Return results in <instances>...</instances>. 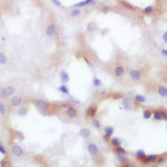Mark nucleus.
Wrapping results in <instances>:
<instances>
[{
    "mask_svg": "<svg viewBox=\"0 0 167 167\" xmlns=\"http://www.w3.org/2000/svg\"><path fill=\"white\" fill-rule=\"evenodd\" d=\"M34 105L37 108V110L41 113V114H48L49 111L52 110V108L55 107L54 104H51L50 101L46 100V99H42V98H39V99H36L34 101Z\"/></svg>",
    "mask_w": 167,
    "mask_h": 167,
    "instance_id": "1",
    "label": "nucleus"
},
{
    "mask_svg": "<svg viewBox=\"0 0 167 167\" xmlns=\"http://www.w3.org/2000/svg\"><path fill=\"white\" fill-rule=\"evenodd\" d=\"M16 92V88L14 86H4L0 87V99H8L14 96Z\"/></svg>",
    "mask_w": 167,
    "mask_h": 167,
    "instance_id": "2",
    "label": "nucleus"
},
{
    "mask_svg": "<svg viewBox=\"0 0 167 167\" xmlns=\"http://www.w3.org/2000/svg\"><path fill=\"white\" fill-rule=\"evenodd\" d=\"M45 34H46V36L49 37V38H54V37H56L57 34H58V26H57V24L54 22V21L48 22L45 28Z\"/></svg>",
    "mask_w": 167,
    "mask_h": 167,
    "instance_id": "3",
    "label": "nucleus"
},
{
    "mask_svg": "<svg viewBox=\"0 0 167 167\" xmlns=\"http://www.w3.org/2000/svg\"><path fill=\"white\" fill-rule=\"evenodd\" d=\"M24 102H25V98L21 95H14L9 99V106L11 108H19L24 105Z\"/></svg>",
    "mask_w": 167,
    "mask_h": 167,
    "instance_id": "4",
    "label": "nucleus"
},
{
    "mask_svg": "<svg viewBox=\"0 0 167 167\" xmlns=\"http://www.w3.org/2000/svg\"><path fill=\"white\" fill-rule=\"evenodd\" d=\"M79 115V111L77 109V107H75L74 105H68L65 108V116L68 119H76Z\"/></svg>",
    "mask_w": 167,
    "mask_h": 167,
    "instance_id": "5",
    "label": "nucleus"
},
{
    "mask_svg": "<svg viewBox=\"0 0 167 167\" xmlns=\"http://www.w3.org/2000/svg\"><path fill=\"white\" fill-rule=\"evenodd\" d=\"M87 152L89 153V155H90L92 158H97V157L100 156V151H99V148L97 146L95 143H88L87 144Z\"/></svg>",
    "mask_w": 167,
    "mask_h": 167,
    "instance_id": "6",
    "label": "nucleus"
},
{
    "mask_svg": "<svg viewBox=\"0 0 167 167\" xmlns=\"http://www.w3.org/2000/svg\"><path fill=\"white\" fill-rule=\"evenodd\" d=\"M122 102H123V107L125 108V110H134L135 109V101H134V99L133 98H130V97H123L122 99Z\"/></svg>",
    "mask_w": 167,
    "mask_h": 167,
    "instance_id": "7",
    "label": "nucleus"
},
{
    "mask_svg": "<svg viewBox=\"0 0 167 167\" xmlns=\"http://www.w3.org/2000/svg\"><path fill=\"white\" fill-rule=\"evenodd\" d=\"M11 154L14 155L15 157H22L25 155V151H24V148L18 144V143H14V144H11Z\"/></svg>",
    "mask_w": 167,
    "mask_h": 167,
    "instance_id": "8",
    "label": "nucleus"
},
{
    "mask_svg": "<svg viewBox=\"0 0 167 167\" xmlns=\"http://www.w3.org/2000/svg\"><path fill=\"white\" fill-rule=\"evenodd\" d=\"M128 75L130 77V79L134 81H140L143 79V71L139 70V69H137V68H134V69H130L129 72H128Z\"/></svg>",
    "mask_w": 167,
    "mask_h": 167,
    "instance_id": "9",
    "label": "nucleus"
},
{
    "mask_svg": "<svg viewBox=\"0 0 167 167\" xmlns=\"http://www.w3.org/2000/svg\"><path fill=\"white\" fill-rule=\"evenodd\" d=\"M125 74H126V68H125L124 65H122V64L115 65V67H114V76L116 78H122V77L125 76Z\"/></svg>",
    "mask_w": 167,
    "mask_h": 167,
    "instance_id": "10",
    "label": "nucleus"
},
{
    "mask_svg": "<svg viewBox=\"0 0 167 167\" xmlns=\"http://www.w3.org/2000/svg\"><path fill=\"white\" fill-rule=\"evenodd\" d=\"M114 133H115V127L110 126V125H107L104 127V139L107 143L110 140V138L114 136Z\"/></svg>",
    "mask_w": 167,
    "mask_h": 167,
    "instance_id": "11",
    "label": "nucleus"
},
{
    "mask_svg": "<svg viewBox=\"0 0 167 167\" xmlns=\"http://www.w3.org/2000/svg\"><path fill=\"white\" fill-rule=\"evenodd\" d=\"M97 113H98V106L96 104H91L86 108V117L87 118H94L96 117Z\"/></svg>",
    "mask_w": 167,
    "mask_h": 167,
    "instance_id": "12",
    "label": "nucleus"
},
{
    "mask_svg": "<svg viewBox=\"0 0 167 167\" xmlns=\"http://www.w3.org/2000/svg\"><path fill=\"white\" fill-rule=\"evenodd\" d=\"M164 114H165V109H163V108L155 109V110H153V119L156 122L164 120Z\"/></svg>",
    "mask_w": 167,
    "mask_h": 167,
    "instance_id": "13",
    "label": "nucleus"
},
{
    "mask_svg": "<svg viewBox=\"0 0 167 167\" xmlns=\"http://www.w3.org/2000/svg\"><path fill=\"white\" fill-rule=\"evenodd\" d=\"M97 0H82V1H79V2H77L75 5L72 6V8H84V7H87V6L89 5H95V2H96Z\"/></svg>",
    "mask_w": 167,
    "mask_h": 167,
    "instance_id": "14",
    "label": "nucleus"
},
{
    "mask_svg": "<svg viewBox=\"0 0 167 167\" xmlns=\"http://www.w3.org/2000/svg\"><path fill=\"white\" fill-rule=\"evenodd\" d=\"M59 77H60L61 84H64V85H67L70 81V76H69V74L66 70H61L59 72Z\"/></svg>",
    "mask_w": 167,
    "mask_h": 167,
    "instance_id": "15",
    "label": "nucleus"
},
{
    "mask_svg": "<svg viewBox=\"0 0 167 167\" xmlns=\"http://www.w3.org/2000/svg\"><path fill=\"white\" fill-rule=\"evenodd\" d=\"M157 157H158V155H156V154L147 155L146 158L143 161V163H144L145 165H152V164H155L156 161H157Z\"/></svg>",
    "mask_w": 167,
    "mask_h": 167,
    "instance_id": "16",
    "label": "nucleus"
},
{
    "mask_svg": "<svg viewBox=\"0 0 167 167\" xmlns=\"http://www.w3.org/2000/svg\"><path fill=\"white\" fill-rule=\"evenodd\" d=\"M28 113H29V107L28 106H20L18 108V110H17V115L20 117H25L28 115Z\"/></svg>",
    "mask_w": 167,
    "mask_h": 167,
    "instance_id": "17",
    "label": "nucleus"
},
{
    "mask_svg": "<svg viewBox=\"0 0 167 167\" xmlns=\"http://www.w3.org/2000/svg\"><path fill=\"white\" fill-rule=\"evenodd\" d=\"M90 135H91V132L88 129V128H86V127L80 128V130H79V136H80L81 138H84V139H88V138L90 137Z\"/></svg>",
    "mask_w": 167,
    "mask_h": 167,
    "instance_id": "18",
    "label": "nucleus"
},
{
    "mask_svg": "<svg viewBox=\"0 0 167 167\" xmlns=\"http://www.w3.org/2000/svg\"><path fill=\"white\" fill-rule=\"evenodd\" d=\"M157 94L163 98H167V87L164 85H159L157 87Z\"/></svg>",
    "mask_w": 167,
    "mask_h": 167,
    "instance_id": "19",
    "label": "nucleus"
},
{
    "mask_svg": "<svg viewBox=\"0 0 167 167\" xmlns=\"http://www.w3.org/2000/svg\"><path fill=\"white\" fill-rule=\"evenodd\" d=\"M80 15H81L80 8H72L69 11V17L70 18H78V17H80Z\"/></svg>",
    "mask_w": 167,
    "mask_h": 167,
    "instance_id": "20",
    "label": "nucleus"
},
{
    "mask_svg": "<svg viewBox=\"0 0 167 167\" xmlns=\"http://www.w3.org/2000/svg\"><path fill=\"white\" fill-rule=\"evenodd\" d=\"M135 156H136V158L138 159V161L143 162V161L146 158L147 154L145 153V151H144V149H138V151L135 153Z\"/></svg>",
    "mask_w": 167,
    "mask_h": 167,
    "instance_id": "21",
    "label": "nucleus"
},
{
    "mask_svg": "<svg viewBox=\"0 0 167 167\" xmlns=\"http://www.w3.org/2000/svg\"><path fill=\"white\" fill-rule=\"evenodd\" d=\"M109 143H110V145L113 147H117V146H122V139L119 138V137H111L110 140H109Z\"/></svg>",
    "mask_w": 167,
    "mask_h": 167,
    "instance_id": "22",
    "label": "nucleus"
},
{
    "mask_svg": "<svg viewBox=\"0 0 167 167\" xmlns=\"http://www.w3.org/2000/svg\"><path fill=\"white\" fill-rule=\"evenodd\" d=\"M58 91L61 92L62 95H66V96H68V95L70 94V90H69L68 86H67V85H64V84H61L60 86L58 87Z\"/></svg>",
    "mask_w": 167,
    "mask_h": 167,
    "instance_id": "23",
    "label": "nucleus"
},
{
    "mask_svg": "<svg viewBox=\"0 0 167 167\" xmlns=\"http://www.w3.org/2000/svg\"><path fill=\"white\" fill-rule=\"evenodd\" d=\"M134 101L136 102V104H145L146 102V97L143 96V95H139V94H137L134 96Z\"/></svg>",
    "mask_w": 167,
    "mask_h": 167,
    "instance_id": "24",
    "label": "nucleus"
},
{
    "mask_svg": "<svg viewBox=\"0 0 167 167\" xmlns=\"http://www.w3.org/2000/svg\"><path fill=\"white\" fill-rule=\"evenodd\" d=\"M91 124H92L94 128H96L97 130H100V129H101V123H100V120L97 118V117L91 118Z\"/></svg>",
    "mask_w": 167,
    "mask_h": 167,
    "instance_id": "25",
    "label": "nucleus"
},
{
    "mask_svg": "<svg viewBox=\"0 0 167 167\" xmlns=\"http://www.w3.org/2000/svg\"><path fill=\"white\" fill-rule=\"evenodd\" d=\"M155 12V7L154 6H147L143 9V14L144 15H153Z\"/></svg>",
    "mask_w": 167,
    "mask_h": 167,
    "instance_id": "26",
    "label": "nucleus"
},
{
    "mask_svg": "<svg viewBox=\"0 0 167 167\" xmlns=\"http://www.w3.org/2000/svg\"><path fill=\"white\" fill-rule=\"evenodd\" d=\"M8 114V108L4 104V101H1L0 99V116H6Z\"/></svg>",
    "mask_w": 167,
    "mask_h": 167,
    "instance_id": "27",
    "label": "nucleus"
},
{
    "mask_svg": "<svg viewBox=\"0 0 167 167\" xmlns=\"http://www.w3.org/2000/svg\"><path fill=\"white\" fill-rule=\"evenodd\" d=\"M117 161L119 162V164H126L129 162V158L127 155H117Z\"/></svg>",
    "mask_w": 167,
    "mask_h": 167,
    "instance_id": "28",
    "label": "nucleus"
},
{
    "mask_svg": "<svg viewBox=\"0 0 167 167\" xmlns=\"http://www.w3.org/2000/svg\"><path fill=\"white\" fill-rule=\"evenodd\" d=\"M143 117H144V119H151L153 117V110L152 109H144L143 110Z\"/></svg>",
    "mask_w": 167,
    "mask_h": 167,
    "instance_id": "29",
    "label": "nucleus"
},
{
    "mask_svg": "<svg viewBox=\"0 0 167 167\" xmlns=\"http://www.w3.org/2000/svg\"><path fill=\"white\" fill-rule=\"evenodd\" d=\"M114 148H115V153L117 155H127V151L123 146H117Z\"/></svg>",
    "mask_w": 167,
    "mask_h": 167,
    "instance_id": "30",
    "label": "nucleus"
},
{
    "mask_svg": "<svg viewBox=\"0 0 167 167\" xmlns=\"http://www.w3.org/2000/svg\"><path fill=\"white\" fill-rule=\"evenodd\" d=\"M96 28H97V25L95 24V22H92V21H90V22L86 26L87 32H92V31L96 30Z\"/></svg>",
    "mask_w": 167,
    "mask_h": 167,
    "instance_id": "31",
    "label": "nucleus"
},
{
    "mask_svg": "<svg viewBox=\"0 0 167 167\" xmlns=\"http://www.w3.org/2000/svg\"><path fill=\"white\" fill-rule=\"evenodd\" d=\"M8 62V57L5 52L0 51V65H6Z\"/></svg>",
    "mask_w": 167,
    "mask_h": 167,
    "instance_id": "32",
    "label": "nucleus"
},
{
    "mask_svg": "<svg viewBox=\"0 0 167 167\" xmlns=\"http://www.w3.org/2000/svg\"><path fill=\"white\" fill-rule=\"evenodd\" d=\"M92 85L98 88V87H101L102 81H101L100 78H98V77H94V78H92Z\"/></svg>",
    "mask_w": 167,
    "mask_h": 167,
    "instance_id": "33",
    "label": "nucleus"
},
{
    "mask_svg": "<svg viewBox=\"0 0 167 167\" xmlns=\"http://www.w3.org/2000/svg\"><path fill=\"white\" fill-rule=\"evenodd\" d=\"M120 4H122L124 7H126L127 9H129V10H135V7L132 6L129 2H127V1H124V0H120Z\"/></svg>",
    "mask_w": 167,
    "mask_h": 167,
    "instance_id": "34",
    "label": "nucleus"
},
{
    "mask_svg": "<svg viewBox=\"0 0 167 167\" xmlns=\"http://www.w3.org/2000/svg\"><path fill=\"white\" fill-rule=\"evenodd\" d=\"M165 161H166V157L164 156V155H158V157H157V161L155 164H157V165H159V164H164L165 163Z\"/></svg>",
    "mask_w": 167,
    "mask_h": 167,
    "instance_id": "35",
    "label": "nucleus"
},
{
    "mask_svg": "<svg viewBox=\"0 0 167 167\" xmlns=\"http://www.w3.org/2000/svg\"><path fill=\"white\" fill-rule=\"evenodd\" d=\"M9 166H10V164H9V162L6 158L0 161V167H9Z\"/></svg>",
    "mask_w": 167,
    "mask_h": 167,
    "instance_id": "36",
    "label": "nucleus"
},
{
    "mask_svg": "<svg viewBox=\"0 0 167 167\" xmlns=\"http://www.w3.org/2000/svg\"><path fill=\"white\" fill-rule=\"evenodd\" d=\"M0 154L1 155H4V156H6L7 155V149H6V147L0 143Z\"/></svg>",
    "mask_w": 167,
    "mask_h": 167,
    "instance_id": "37",
    "label": "nucleus"
},
{
    "mask_svg": "<svg viewBox=\"0 0 167 167\" xmlns=\"http://www.w3.org/2000/svg\"><path fill=\"white\" fill-rule=\"evenodd\" d=\"M51 2H52L55 6H57V7H61V6H62L60 0H51Z\"/></svg>",
    "mask_w": 167,
    "mask_h": 167,
    "instance_id": "38",
    "label": "nucleus"
},
{
    "mask_svg": "<svg viewBox=\"0 0 167 167\" xmlns=\"http://www.w3.org/2000/svg\"><path fill=\"white\" fill-rule=\"evenodd\" d=\"M122 167H135V164L132 162H128V163H126V164H123Z\"/></svg>",
    "mask_w": 167,
    "mask_h": 167,
    "instance_id": "39",
    "label": "nucleus"
},
{
    "mask_svg": "<svg viewBox=\"0 0 167 167\" xmlns=\"http://www.w3.org/2000/svg\"><path fill=\"white\" fill-rule=\"evenodd\" d=\"M110 10V8L109 7H107V6H104V7H101V11L104 12V14H107L108 11Z\"/></svg>",
    "mask_w": 167,
    "mask_h": 167,
    "instance_id": "40",
    "label": "nucleus"
},
{
    "mask_svg": "<svg viewBox=\"0 0 167 167\" xmlns=\"http://www.w3.org/2000/svg\"><path fill=\"white\" fill-rule=\"evenodd\" d=\"M161 54H162L165 58H167V49L166 48H162V49H161Z\"/></svg>",
    "mask_w": 167,
    "mask_h": 167,
    "instance_id": "41",
    "label": "nucleus"
},
{
    "mask_svg": "<svg viewBox=\"0 0 167 167\" xmlns=\"http://www.w3.org/2000/svg\"><path fill=\"white\" fill-rule=\"evenodd\" d=\"M164 120H166L167 122V110L165 109V114H164Z\"/></svg>",
    "mask_w": 167,
    "mask_h": 167,
    "instance_id": "42",
    "label": "nucleus"
},
{
    "mask_svg": "<svg viewBox=\"0 0 167 167\" xmlns=\"http://www.w3.org/2000/svg\"><path fill=\"white\" fill-rule=\"evenodd\" d=\"M167 37V29H166V31L164 32V35H163V38H166Z\"/></svg>",
    "mask_w": 167,
    "mask_h": 167,
    "instance_id": "43",
    "label": "nucleus"
},
{
    "mask_svg": "<svg viewBox=\"0 0 167 167\" xmlns=\"http://www.w3.org/2000/svg\"><path fill=\"white\" fill-rule=\"evenodd\" d=\"M107 92H108V91H107V90H104V91H101V95H102V96H104V95H106Z\"/></svg>",
    "mask_w": 167,
    "mask_h": 167,
    "instance_id": "44",
    "label": "nucleus"
},
{
    "mask_svg": "<svg viewBox=\"0 0 167 167\" xmlns=\"http://www.w3.org/2000/svg\"><path fill=\"white\" fill-rule=\"evenodd\" d=\"M151 167H158V165H157V164H152Z\"/></svg>",
    "mask_w": 167,
    "mask_h": 167,
    "instance_id": "45",
    "label": "nucleus"
},
{
    "mask_svg": "<svg viewBox=\"0 0 167 167\" xmlns=\"http://www.w3.org/2000/svg\"><path fill=\"white\" fill-rule=\"evenodd\" d=\"M163 40H164V42H166V44H167V37H166V38H163Z\"/></svg>",
    "mask_w": 167,
    "mask_h": 167,
    "instance_id": "46",
    "label": "nucleus"
},
{
    "mask_svg": "<svg viewBox=\"0 0 167 167\" xmlns=\"http://www.w3.org/2000/svg\"><path fill=\"white\" fill-rule=\"evenodd\" d=\"M17 167H18V166H17Z\"/></svg>",
    "mask_w": 167,
    "mask_h": 167,
    "instance_id": "47",
    "label": "nucleus"
}]
</instances>
